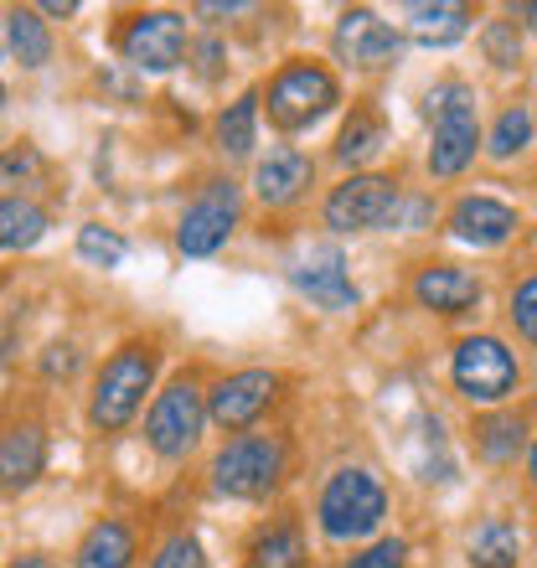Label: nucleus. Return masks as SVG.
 <instances>
[{"instance_id":"5701e85b","label":"nucleus","mask_w":537,"mask_h":568,"mask_svg":"<svg viewBox=\"0 0 537 568\" xmlns=\"http://www.w3.org/2000/svg\"><path fill=\"white\" fill-rule=\"evenodd\" d=\"M47 233V212L21 196H0V248H31Z\"/></svg>"},{"instance_id":"6e6552de","label":"nucleus","mask_w":537,"mask_h":568,"mask_svg":"<svg viewBox=\"0 0 537 568\" xmlns=\"http://www.w3.org/2000/svg\"><path fill=\"white\" fill-rule=\"evenodd\" d=\"M120 52L140 73H171L186 58V21L176 11H140L124 21Z\"/></svg>"},{"instance_id":"4be33fe9","label":"nucleus","mask_w":537,"mask_h":568,"mask_svg":"<svg viewBox=\"0 0 537 568\" xmlns=\"http://www.w3.org/2000/svg\"><path fill=\"white\" fill-rule=\"evenodd\" d=\"M259 135V93H243L239 104H227L217 114V150L223 155H249Z\"/></svg>"},{"instance_id":"2f4dec72","label":"nucleus","mask_w":537,"mask_h":568,"mask_svg":"<svg viewBox=\"0 0 537 568\" xmlns=\"http://www.w3.org/2000/svg\"><path fill=\"white\" fill-rule=\"evenodd\" d=\"M403 558H408V542L403 538H383V542H373L367 554H357L346 568H403Z\"/></svg>"},{"instance_id":"c756f323","label":"nucleus","mask_w":537,"mask_h":568,"mask_svg":"<svg viewBox=\"0 0 537 568\" xmlns=\"http://www.w3.org/2000/svg\"><path fill=\"white\" fill-rule=\"evenodd\" d=\"M150 568H207V558H202V542L181 532V538L161 542V554H155V564Z\"/></svg>"},{"instance_id":"9b49d317","label":"nucleus","mask_w":537,"mask_h":568,"mask_svg":"<svg viewBox=\"0 0 537 568\" xmlns=\"http://www.w3.org/2000/svg\"><path fill=\"white\" fill-rule=\"evenodd\" d=\"M274 393H280V377L264 373V367H249V373H233L223 377L207 398V419L223 424V429H249V424L274 404Z\"/></svg>"},{"instance_id":"ea45409f","label":"nucleus","mask_w":537,"mask_h":568,"mask_svg":"<svg viewBox=\"0 0 537 568\" xmlns=\"http://www.w3.org/2000/svg\"><path fill=\"white\" fill-rule=\"evenodd\" d=\"M0 109H6V83H0Z\"/></svg>"},{"instance_id":"0eeeda50","label":"nucleus","mask_w":537,"mask_h":568,"mask_svg":"<svg viewBox=\"0 0 537 568\" xmlns=\"http://www.w3.org/2000/svg\"><path fill=\"white\" fill-rule=\"evenodd\" d=\"M449 377H455V388H460L470 404H501V398L517 388V357H511L496 336H465V342L455 346Z\"/></svg>"},{"instance_id":"72a5a7b5","label":"nucleus","mask_w":537,"mask_h":568,"mask_svg":"<svg viewBox=\"0 0 537 568\" xmlns=\"http://www.w3.org/2000/svg\"><path fill=\"white\" fill-rule=\"evenodd\" d=\"M429 217H434V207L424 202V196H398V207H393L388 227H403V233H414V227L429 223Z\"/></svg>"},{"instance_id":"412c9836","label":"nucleus","mask_w":537,"mask_h":568,"mask_svg":"<svg viewBox=\"0 0 537 568\" xmlns=\"http://www.w3.org/2000/svg\"><path fill=\"white\" fill-rule=\"evenodd\" d=\"M249 558H254V568H305V538H300V527L284 517V523L259 532Z\"/></svg>"},{"instance_id":"423d86ee","label":"nucleus","mask_w":537,"mask_h":568,"mask_svg":"<svg viewBox=\"0 0 537 568\" xmlns=\"http://www.w3.org/2000/svg\"><path fill=\"white\" fill-rule=\"evenodd\" d=\"M202 424H207V404H202V393H196L192 377H176V383L155 398V408H150L145 439H150V449H155V455L181 460V455H192V449H196Z\"/></svg>"},{"instance_id":"4468645a","label":"nucleus","mask_w":537,"mask_h":568,"mask_svg":"<svg viewBox=\"0 0 537 568\" xmlns=\"http://www.w3.org/2000/svg\"><path fill=\"white\" fill-rule=\"evenodd\" d=\"M47 470L42 424H11L0 434V491H31Z\"/></svg>"},{"instance_id":"2eb2a0df","label":"nucleus","mask_w":537,"mask_h":568,"mask_svg":"<svg viewBox=\"0 0 537 568\" xmlns=\"http://www.w3.org/2000/svg\"><path fill=\"white\" fill-rule=\"evenodd\" d=\"M449 233L460 243H476V248H496V243H507L517 233V212L507 202H496V196H465L449 212Z\"/></svg>"},{"instance_id":"b1692460","label":"nucleus","mask_w":537,"mask_h":568,"mask_svg":"<svg viewBox=\"0 0 537 568\" xmlns=\"http://www.w3.org/2000/svg\"><path fill=\"white\" fill-rule=\"evenodd\" d=\"M6 42L21 58V68H42L52 58V37H47V21L37 11H11L6 16Z\"/></svg>"},{"instance_id":"1a4fd4ad","label":"nucleus","mask_w":537,"mask_h":568,"mask_svg":"<svg viewBox=\"0 0 537 568\" xmlns=\"http://www.w3.org/2000/svg\"><path fill=\"white\" fill-rule=\"evenodd\" d=\"M233 227H239V186L233 181H207V192L181 212L176 248L186 258H207L223 248Z\"/></svg>"},{"instance_id":"20e7f679","label":"nucleus","mask_w":537,"mask_h":568,"mask_svg":"<svg viewBox=\"0 0 537 568\" xmlns=\"http://www.w3.org/2000/svg\"><path fill=\"white\" fill-rule=\"evenodd\" d=\"M388 517V491L373 470H336L321 491V527L326 538L352 542V538H373L377 523Z\"/></svg>"},{"instance_id":"a211bd4d","label":"nucleus","mask_w":537,"mask_h":568,"mask_svg":"<svg viewBox=\"0 0 537 568\" xmlns=\"http://www.w3.org/2000/svg\"><path fill=\"white\" fill-rule=\"evenodd\" d=\"M134 564V532L114 517L89 527V538L78 542L73 568H130Z\"/></svg>"},{"instance_id":"e433bc0d","label":"nucleus","mask_w":537,"mask_h":568,"mask_svg":"<svg viewBox=\"0 0 537 568\" xmlns=\"http://www.w3.org/2000/svg\"><path fill=\"white\" fill-rule=\"evenodd\" d=\"M11 346H16V336H11V331H0V373L11 367Z\"/></svg>"},{"instance_id":"473e14b6","label":"nucleus","mask_w":537,"mask_h":568,"mask_svg":"<svg viewBox=\"0 0 537 568\" xmlns=\"http://www.w3.org/2000/svg\"><path fill=\"white\" fill-rule=\"evenodd\" d=\"M47 161L37 155V145H16L0 155V181H16V176H42Z\"/></svg>"},{"instance_id":"39448f33","label":"nucleus","mask_w":537,"mask_h":568,"mask_svg":"<svg viewBox=\"0 0 537 568\" xmlns=\"http://www.w3.org/2000/svg\"><path fill=\"white\" fill-rule=\"evenodd\" d=\"M336 78L315 62H290L280 68V78L268 83V120L280 130H311L331 104H336Z\"/></svg>"},{"instance_id":"dca6fc26","label":"nucleus","mask_w":537,"mask_h":568,"mask_svg":"<svg viewBox=\"0 0 537 568\" xmlns=\"http://www.w3.org/2000/svg\"><path fill=\"white\" fill-rule=\"evenodd\" d=\"M311 176H315V165H311V155H305V150L274 145L264 161H259V171H254V192L264 196L268 207H290V202L311 186Z\"/></svg>"},{"instance_id":"c9c22d12","label":"nucleus","mask_w":537,"mask_h":568,"mask_svg":"<svg viewBox=\"0 0 537 568\" xmlns=\"http://www.w3.org/2000/svg\"><path fill=\"white\" fill-rule=\"evenodd\" d=\"M73 11H78L73 0H47L42 6V16H73Z\"/></svg>"},{"instance_id":"7ed1b4c3","label":"nucleus","mask_w":537,"mask_h":568,"mask_svg":"<svg viewBox=\"0 0 537 568\" xmlns=\"http://www.w3.org/2000/svg\"><path fill=\"white\" fill-rule=\"evenodd\" d=\"M424 114L434 120V145H429V171L434 176H460L476 161L480 124H476V93L465 83H445L429 93Z\"/></svg>"},{"instance_id":"f8f14e48","label":"nucleus","mask_w":537,"mask_h":568,"mask_svg":"<svg viewBox=\"0 0 537 568\" xmlns=\"http://www.w3.org/2000/svg\"><path fill=\"white\" fill-rule=\"evenodd\" d=\"M403 37L388 27V21H377V11H346L336 21V52H342L352 68L362 73H377V68H388L398 58Z\"/></svg>"},{"instance_id":"c85d7f7f","label":"nucleus","mask_w":537,"mask_h":568,"mask_svg":"<svg viewBox=\"0 0 537 568\" xmlns=\"http://www.w3.org/2000/svg\"><path fill=\"white\" fill-rule=\"evenodd\" d=\"M480 42H486V58H492L496 68H517V62H523V37H517V21H492Z\"/></svg>"},{"instance_id":"7c9ffc66","label":"nucleus","mask_w":537,"mask_h":568,"mask_svg":"<svg viewBox=\"0 0 537 568\" xmlns=\"http://www.w3.org/2000/svg\"><path fill=\"white\" fill-rule=\"evenodd\" d=\"M511 321H517V331H523L527 342H537V274L517 284V295H511Z\"/></svg>"},{"instance_id":"ddd939ff","label":"nucleus","mask_w":537,"mask_h":568,"mask_svg":"<svg viewBox=\"0 0 537 568\" xmlns=\"http://www.w3.org/2000/svg\"><path fill=\"white\" fill-rule=\"evenodd\" d=\"M290 280H295L300 295H311L321 311H352V305H357V284L346 274L342 248H311V254L290 270Z\"/></svg>"},{"instance_id":"4c0bfd02","label":"nucleus","mask_w":537,"mask_h":568,"mask_svg":"<svg viewBox=\"0 0 537 568\" xmlns=\"http://www.w3.org/2000/svg\"><path fill=\"white\" fill-rule=\"evenodd\" d=\"M11 568H52V558H42V554H27V558H16Z\"/></svg>"},{"instance_id":"a878e982","label":"nucleus","mask_w":537,"mask_h":568,"mask_svg":"<svg viewBox=\"0 0 537 568\" xmlns=\"http://www.w3.org/2000/svg\"><path fill=\"white\" fill-rule=\"evenodd\" d=\"M476 449L486 460H517V449H523V419L517 414H492V419L476 424Z\"/></svg>"},{"instance_id":"58836bf2","label":"nucleus","mask_w":537,"mask_h":568,"mask_svg":"<svg viewBox=\"0 0 537 568\" xmlns=\"http://www.w3.org/2000/svg\"><path fill=\"white\" fill-rule=\"evenodd\" d=\"M533 480H537V445H533Z\"/></svg>"},{"instance_id":"aec40b11","label":"nucleus","mask_w":537,"mask_h":568,"mask_svg":"<svg viewBox=\"0 0 537 568\" xmlns=\"http://www.w3.org/2000/svg\"><path fill=\"white\" fill-rule=\"evenodd\" d=\"M517 558H523V538L501 517H486L470 532V568H517Z\"/></svg>"},{"instance_id":"cd10ccee","label":"nucleus","mask_w":537,"mask_h":568,"mask_svg":"<svg viewBox=\"0 0 537 568\" xmlns=\"http://www.w3.org/2000/svg\"><path fill=\"white\" fill-rule=\"evenodd\" d=\"M78 254L89 258V264H99V270H120L124 264V239L120 233H109V227L89 223L78 227Z\"/></svg>"},{"instance_id":"f257e3e1","label":"nucleus","mask_w":537,"mask_h":568,"mask_svg":"<svg viewBox=\"0 0 537 568\" xmlns=\"http://www.w3.org/2000/svg\"><path fill=\"white\" fill-rule=\"evenodd\" d=\"M150 383H155V346L150 342H124L120 352L104 362L99 383H93L89 419L99 424L104 434L124 429V424L140 414V404H145Z\"/></svg>"},{"instance_id":"393cba45","label":"nucleus","mask_w":537,"mask_h":568,"mask_svg":"<svg viewBox=\"0 0 537 568\" xmlns=\"http://www.w3.org/2000/svg\"><path fill=\"white\" fill-rule=\"evenodd\" d=\"M383 140H388L383 120H377L373 109H357V114L346 120L342 140H336V161H342V165H362V161H373L377 150H383Z\"/></svg>"},{"instance_id":"bb28decb","label":"nucleus","mask_w":537,"mask_h":568,"mask_svg":"<svg viewBox=\"0 0 537 568\" xmlns=\"http://www.w3.org/2000/svg\"><path fill=\"white\" fill-rule=\"evenodd\" d=\"M527 140H533V114L517 104V109H507V114L496 120L492 155H496V161H511V155H523V150H527Z\"/></svg>"},{"instance_id":"6ab92c4d","label":"nucleus","mask_w":537,"mask_h":568,"mask_svg":"<svg viewBox=\"0 0 537 568\" xmlns=\"http://www.w3.org/2000/svg\"><path fill=\"white\" fill-rule=\"evenodd\" d=\"M476 11L470 6H408V37L418 47H449L470 31Z\"/></svg>"},{"instance_id":"f03ea898","label":"nucleus","mask_w":537,"mask_h":568,"mask_svg":"<svg viewBox=\"0 0 537 568\" xmlns=\"http://www.w3.org/2000/svg\"><path fill=\"white\" fill-rule=\"evenodd\" d=\"M284 460H290V449H284L280 434H239V439H227V445L217 449L212 486L223 496L254 501V496H268L280 486Z\"/></svg>"},{"instance_id":"9d476101","label":"nucleus","mask_w":537,"mask_h":568,"mask_svg":"<svg viewBox=\"0 0 537 568\" xmlns=\"http://www.w3.org/2000/svg\"><path fill=\"white\" fill-rule=\"evenodd\" d=\"M398 181L393 176H346L336 192L326 196V227L336 233H367V227H383L398 207Z\"/></svg>"},{"instance_id":"f704fd0d","label":"nucleus","mask_w":537,"mask_h":568,"mask_svg":"<svg viewBox=\"0 0 537 568\" xmlns=\"http://www.w3.org/2000/svg\"><path fill=\"white\" fill-rule=\"evenodd\" d=\"M78 362H83V352H78L73 342H58V346H47L42 373H47V377H73V373H78Z\"/></svg>"},{"instance_id":"f3484780","label":"nucleus","mask_w":537,"mask_h":568,"mask_svg":"<svg viewBox=\"0 0 537 568\" xmlns=\"http://www.w3.org/2000/svg\"><path fill=\"white\" fill-rule=\"evenodd\" d=\"M414 300L424 305V311L460 315L480 300V280L476 274H465V270H455V264H434V270H424L414 280Z\"/></svg>"}]
</instances>
